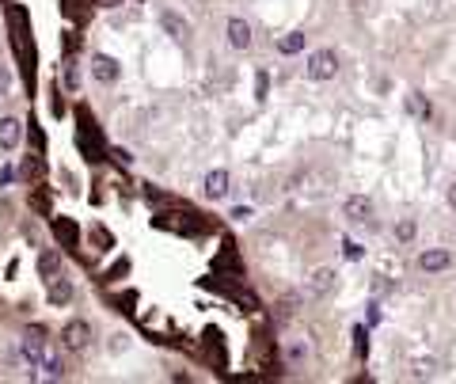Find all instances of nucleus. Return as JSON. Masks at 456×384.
<instances>
[{
	"label": "nucleus",
	"instance_id": "1a4fd4ad",
	"mask_svg": "<svg viewBox=\"0 0 456 384\" xmlns=\"http://www.w3.org/2000/svg\"><path fill=\"white\" fill-rule=\"evenodd\" d=\"M228 46H236V50H247L251 46V23L247 19H240V15L228 19Z\"/></svg>",
	"mask_w": 456,
	"mask_h": 384
},
{
	"label": "nucleus",
	"instance_id": "cd10ccee",
	"mask_svg": "<svg viewBox=\"0 0 456 384\" xmlns=\"http://www.w3.org/2000/svg\"><path fill=\"white\" fill-rule=\"evenodd\" d=\"M232 217H236V221H247V217H251V209H247V206H236V209H232Z\"/></svg>",
	"mask_w": 456,
	"mask_h": 384
},
{
	"label": "nucleus",
	"instance_id": "4468645a",
	"mask_svg": "<svg viewBox=\"0 0 456 384\" xmlns=\"http://www.w3.org/2000/svg\"><path fill=\"white\" fill-rule=\"evenodd\" d=\"M72 301V282L65 274L50 278V305H69Z\"/></svg>",
	"mask_w": 456,
	"mask_h": 384
},
{
	"label": "nucleus",
	"instance_id": "393cba45",
	"mask_svg": "<svg viewBox=\"0 0 456 384\" xmlns=\"http://www.w3.org/2000/svg\"><path fill=\"white\" fill-rule=\"evenodd\" d=\"M342 255H346L350 263H354V259H361V248H357L354 240H346V243H342Z\"/></svg>",
	"mask_w": 456,
	"mask_h": 384
},
{
	"label": "nucleus",
	"instance_id": "a211bd4d",
	"mask_svg": "<svg viewBox=\"0 0 456 384\" xmlns=\"http://www.w3.org/2000/svg\"><path fill=\"white\" fill-rule=\"evenodd\" d=\"M61 80H65V92H72V95L80 92V69H76V61H65L61 65Z\"/></svg>",
	"mask_w": 456,
	"mask_h": 384
},
{
	"label": "nucleus",
	"instance_id": "0eeeda50",
	"mask_svg": "<svg viewBox=\"0 0 456 384\" xmlns=\"http://www.w3.org/2000/svg\"><path fill=\"white\" fill-rule=\"evenodd\" d=\"M331 289H335V271H331V266H323V271H316L312 278H308L304 297H308V301H320V297H327Z\"/></svg>",
	"mask_w": 456,
	"mask_h": 384
},
{
	"label": "nucleus",
	"instance_id": "412c9836",
	"mask_svg": "<svg viewBox=\"0 0 456 384\" xmlns=\"http://www.w3.org/2000/svg\"><path fill=\"white\" fill-rule=\"evenodd\" d=\"M407 111H414L418 118H426V114H430V103L422 99V95H411V99H407Z\"/></svg>",
	"mask_w": 456,
	"mask_h": 384
},
{
	"label": "nucleus",
	"instance_id": "2eb2a0df",
	"mask_svg": "<svg viewBox=\"0 0 456 384\" xmlns=\"http://www.w3.org/2000/svg\"><path fill=\"white\" fill-rule=\"evenodd\" d=\"M31 209H35L38 217H54V214H50V194H46L42 179H38V183H31Z\"/></svg>",
	"mask_w": 456,
	"mask_h": 384
},
{
	"label": "nucleus",
	"instance_id": "b1692460",
	"mask_svg": "<svg viewBox=\"0 0 456 384\" xmlns=\"http://www.w3.org/2000/svg\"><path fill=\"white\" fill-rule=\"evenodd\" d=\"M354 346H357V354L365 358V350H369V339H365V328H357V331H354Z\"/></svg>",
	"mask_w": 456,
	"mask_h": 384
},
{
	"label": "nucleus",
	"instance_id": "c85d7f7f",
	"mask_svg": "<svg viewBox=\"0 0 456 384\" xmlns=\"http://www.w3.org/2000/svg\"><path fill=\"white\" fill-rule=\"evenodd\" d=\"M111 157H114V160H118V164H129V152H126V149H114V152H111Z\"/></svg>",
	"mask_w": 456,
	"mask_h": 384
},
{
	"label": "nucleus",
	"instance_id": "f3484780",
	"mask_svg": "<svg viewBox=\"0 0 456 384\" xmlns=\"http://www.w3.org/2000/svg\"><path fill=\"white\" fill-rule=\"evenodd\" d=\"M38 369H42V377L61 381V377H65V362H61V354H57V350H46V358H42V365H38Z\"/></svg>",
	"mask_w": 456,
	"mask_h": 384
},
{
	"label": "nucleus",
	"instance_id": "a878e982",
	"mask_svg": "<svg viewBox=\"0 0 456 384\" xmlns=\"http://www.w3.org/2000/svg\"><path fill=\"white\" fill-rule=\"evenodd\" d=\"M8 88H12V77H8V69H0V95H4Z\"/></svg>",
	"mask_w": 456,
	"mask_h": 384
},
{
	"label": "nucleus",
	"instance_id": "9b49d317",
	"mask_svg": "<svg viewBox=\"0 0 456 384\" xmlns=\"http://www.w3.org/2000/svg\"><path fill=\"white\" fill-rule=\"evenodd\" d=\"M61 274V251H54V248H46L42 255H38V278L42 282H50V278Z\"/></svg>",
	"mask_w": 456,
	"mask_h": 384
},
{
	"label": "nucleus",
	"instance_id": "4be33fe9",
	"mask_svg": "<svg viewBox=\"0 0 456 384\" xmlns=\"http://www.w3.org/2000/svg\"><path fill=\"white\" fill-rule=\"evenodd\" d=\"M304 358H308V346L304 342H293L289 346V362H304Z\"/></svg>",
	"mask_w": 456,
	"mask_h": 384
},
{
	"label": "nucleus",
	"instance_id": "39448f33",
	"mask_svg": "<svg viewBox=\"0 0 456 384\" xmlns=\"http://www.w3.org/2000/svg\"><path fill=\"white\" fill-rule=\"evenodd\" d=\"M202 191H206V198H228V191H232V179H228L225 168H213L206 171V179H202Z\"/></svg>",
	"mask_w": 456,
	"mask_h": 384
},
{
	"label": "nucleus",
	"instance_id": "5701e85b",
	"mask_svg": "<svg viewBox=\"0 0 456 384\" xmlns=\"http://www.w3.org/2000/svg\"><path fill=\"white\" fill-rule=\"evenodd\" d=\"M15 179H19V171H15L12 164H4V168H0V186H8V183H15Z\"/></svg>",
	"mask_w": 456,
	"mask_h": 384
},
{
	"label": "nucleus",
	"instance_id": "f8f14e48",
	"mask_svg": "<svg viewBox=\"0 0 456 384\" xmlns=\"http://www.w3.org/2000/svg\"><path fill=\"white\" fill-rule=\"evenodd\" d=\"M160 27H164L168 35L175 38V42H183V38L190 35V23H186V19H179L175 12H160Z\"/></svg>",
	"mask_w": 456,
	"mask_h": 384
},
{
	"label": "nucleus",
	"instance_id": "6ab92c4d",
	"mask_svg": "<svg viewBox=\"0 0 456 384\" xmlns=\"http://www.w3.org/2000/svg\"><path fill=\"white\" fill-rule=\"evenodd\" d=\"M278 50L282 54H300L304 50V35H300V31H289L285 38H278Z\"/></svg>",
	"mask_w": 456,
	"mask_h": 384
},
{
	"label": "nucleus",
	"instance_id": "c756f323",
	"mask_svg": "<svg viewBox=\"0 0 456 384\" xmlns=\"http://www.w3.org/2000/svg\"><path fill=\"white\" fill-rule=\"evenodd\" d=\"M449 202H453V206H456V183H453V191H449Z\"/></svg>",
	"mask_w": 456,
	"mask_h": 384
},
{
	"label": "nucleus",
	"instance_id": "aec40b11",
	"mask_svg": "<svg viewBox=\"0 0 456 384\" xmlns=\"http://www.w3.org/2000/svg\"><path fill=\"white\" fill-rule=\"evenodd\" d=\"M414 232H418V228H414V221H411V217L396 225V240H399V243H411V240H414Z\"/></svg>",
	"mask_w": 456,
	"mask_h": 384
},
{
	"label": "nucleus",
	"instance_id": "ddd939ff",
	"mask_svg": "<svg viewBox=\"0 0 456 384\" xmlns=\"http://www.w3.org/2000/svg\"><path fill=\"white\" fill-rule=\"evenodd\" d=\"M42 152H27V157H23V164H19V179H27V183H38V179H42Z\"/></svg>",
	"mask_w": 456,
	"mask_h": 384
},
{
	"label": "nucleus",
	"instance_id": "9d476101",
	"mask_svg": "<svg viewBox=\"0 0 456 384\" xmlns=\"http://www.w3.org/2000/svg\"><path fill=\"white\" fill-rule=\"evenodd\" d=\"M19 137H23V122H19V118H12V114H8V118H0V149L12 152L15 145H19Z\"/></svg>",
	"mask_w": 456,
	"mask_h": 384
},
{
	"label": "nucleus",
	"instance_id": "20e7f679",
	"mask_svg": "<svg viewBox=\"0 0 456 384\" xmlns=\"http://www.w3.org/2000/svg\"><path fill=\"white\" fill-rule=\"evenodd\" d=\"M88 69H92V80H99V84H114V80L122 77V65L114 61L111 54H92Z\"/></svg>",
	"mask_w": 456,
	"mask_h": 384
},
{
	"label": "nucleus",
	"instance_id": "f257e3e1",
	"mask_svg": "<svg viewBox=\"0 0 456 384\" xmlns=\"http://www.w3.org/2000/svg\"><path fill=\"white\" fill-rule=\"evenodd\" d=\"M304 72H308V80H331V77L339 72V54H335V50H316V54H308Z\"/></svg>",
	"mask_w": 456,
	"mask_h": 384
},
{
	"label": "nucleus",
	"instance_id": "423d86ee",
	"mask_svg": "<svg viewBox=\"0 0 456 384\" xmlns=\"http://www.w3.org/2000/svg\"><path fill=\"white\" fill-rule=\"evenodd\" d=\"M342 214H346V221H354V225H369L373 221V202L365 198V194H350V198L342 202Z\"/></svg>",
	"mask_w": 456,
	"mask_h": 384
},
{
	"label": "nucleus",
	"instance_id": "dca6fc26",
	"mask_svg": "<svg viewBox=\"0 0 456 384\" xmlns=\"http://www.w3.org/2000/svg\"><path fill=\"white\" fill-rule=\"evenodd\" d=\"M54 236L65 243V248H76L80 243V232H76V225H72L69 217H61V221H54Z\"/></svg>",
	"mask_w": 456,
	"mask_h": 384
},
{
	"label": "nucleus",
	"instance_id": "6e6552de",
	"mask_svg": "<svg viewBox=\"0 0 456 384\" xmlns=\"http://www.w3.org/2000/svg\"><path fill=\"white\" fill-rule=\"evenodd\" d=\"M418 266L426 274H441V271H449V266H453V255L445 248H430V251H422V255H418Z\"/></svg>",
	"mask_w": 456,
	"mask_h": 384
},
{
	"label": "nucleus",
	"instance_id": "f03ea898",
	"mask_svg": "<svg viewBox=\"0 0 456 384\" xmlns=\"http://www.w3.org/2000/svg\"><path fill=\"white\" fill-rule=\"evenodd\" d=\"M61 346L72 350V354L88 350V346H92V328H88L84 320H69V323L61 328Z\"/></svg>",
	"mask_w": 456,
	"mask_h": 384
},
{
	"label": "nucleus",
	"instance_id": "bb28decb",
	"mask_svg": "<svg viewBox=\"0 0 456 384\" xmlns=\"http://www.w3.org/2000/svg\"><path fill=\"white\" fill-rule=\"evenodd\" d=\"M255 92H259V99L266 95V72H259V80H255Z\"/></svg>",
	"mask_w": 456,
	"mask_h": 384
},
{
	"label": "nucleus",
	"instance_id": "7ed1b4c3",
	"mask_svg": "<svg viewBox=\"0 0 456 384\" xmlns=\"http://www.w3.org/2000/svg\"><path fill=\"white\" fill-rule=\"evenodd\" d=\"M46 350H50V346H46V335H42V331H27V335L19 339V358L31 365V369H38V365H42Z\"/></svg>",
	"mask_w": 456,
	"mask_h": 384
}]
</instances>
